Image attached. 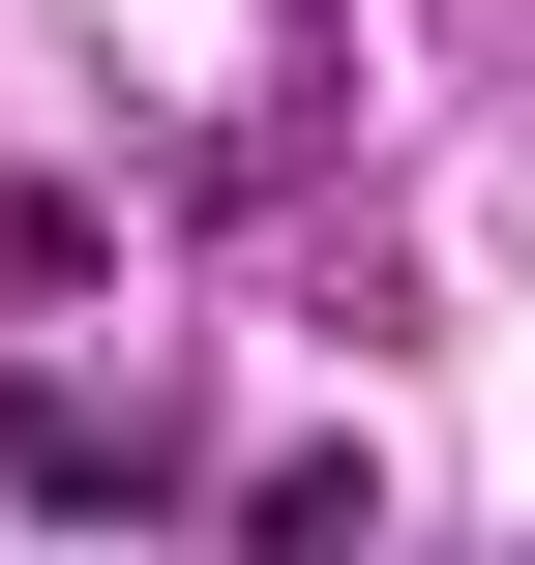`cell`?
Segmentation results:
<instances>
[{"label":"cell","mask_w":535,"mask_h":565,"mask_svg":"<svg viewBox=\"0 0 535 565\" xmlns=\"http://www.w3.org/2000/svg\"><path fill=\"white\" fill-rule=\"evenodd\" d=\"M0 477H30V507H179V447H149L119 387H0Z\"/></svg>","instance_id":"1"}]
</instances>
